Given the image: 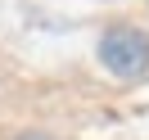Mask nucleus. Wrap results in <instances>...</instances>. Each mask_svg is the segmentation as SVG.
I'll list each match as a JSON object with an SVG mask.
<instances>
[{"label":"nucleus","instance_id":"nucleus-1","mask_svg":"<svg viewBox=\"0 0 149 140\" xmlns=\"http://www.w3.org/2000/svg\"><path fill=\"white\" fill-rule=\"evenodd\" d=\"M100 63L109 68L113 77H122V81H136V77L149 72V36L140 27H127V23H118V27H109L100 36Z\"/></svg>","mask_w":149,"mask_h":140},{"label":"nucleus","instance_id":"nucleus-2","mask_svg":"<svg viewBox=\"0 0 149 140\" xmlns=\"http://www.w3.org/2000/svg\"><path fill=\"white\" fill-rule=\"evenodd\" d=\"M18 140H50V136H41V131H27V136H18Z\"/></svg>","mask_w":149,"mask_h":140}]
</instances>
